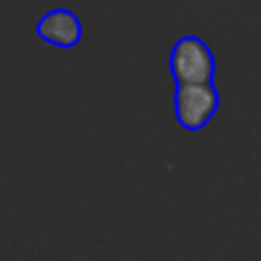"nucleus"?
<instances>
[{
    "label": "nucleus",
    "instance_id": "f03ea898",
    "mask_svg": "<svg viewBox=\"0 0 261 261\" xmlns=\"http://www.w3.org/2000/svg\"><path fill=\"white\" fill-rule=\"evenodd\" d=\"M220 108V95L215 82L205 85H177L174 92V113L177 123L185 130H202Z\"/></svg>",
    "mask_w": 261,
    "mask_h": 261
},
{
    "label": "nucleus",
    "instance_id": "7ed1b4c3",
    "mask_svg": "<svg viewBox=\"0 0 261 261\" xmlns=\"http://www.w3.org/2000/svg\"><path fill=\"white\" fill-rule=\"evenodd\" d=\"M36 36L57 49H72L82 41V23L67 8H54L44 13L36 23Z\"/></svg>",
    "mask_w": 261,
    "mask_h": 261
},
{
    "label": "nucleus",
    "instance_id": "f257e3e1",
    "mask_svg": "<svg viewBox=\"0 0 261 261\" xmlns=\"http://www.w3.org/2000/svg\"><path fill=\"white\" fill-rule=\"evenodd\" d=\"M169 72L177 85H205L215 77V57L197 36H182L172 46Z\"/></svg>",
    "mask_w": 261,
    "mask_h": 261
}]
</instances>
